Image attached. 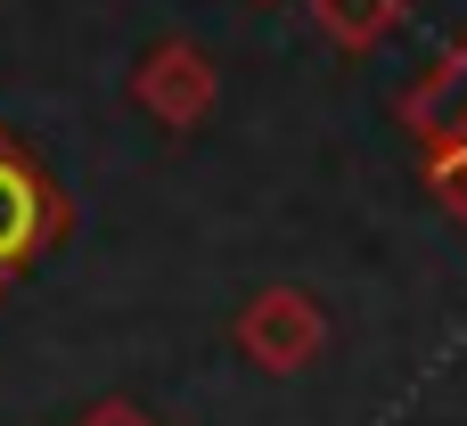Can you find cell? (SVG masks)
Returning <instances> with one entry per match:
<instances>
[{
  "instance_id": "3957f363",
  "label": "cell",
  "mask_w": 467,
  "mask_h": 426,
  "mask_svg": "<svg viewBox=\"0 0 467 426\" xmlns=\"http://www.w3.org/2000/svg\"><path fill=\"white\" fill-rule=\"evenodd\" d=\"M131 107L156 115L164 131H197V123L222 107V66H213V49L189 41V33H164V41L131 66Z\"/></svg>"
},
{
  "instance_id": "7a4b0ae2",
  "label": "cell",
  "mask_w": 467,
  "mask_h": 426,
  "mask_svg": "<svg viewBox=\"0 0 467 426\" xmlns=\"http://www.w3.org/2000/svg\"><path fill=\"white\" fill-rule=\"evenodd\" d=\"M230 337H238V353L263 369V378H304L312 361H320V345H328V304L312 296V287H263V296H246V312L230 320Z\"/></svg>"
},
{
  "instance_id": "8992f818",
  "label": "cell",
  "mask_w": 467,
  "mask_h": 426,
  "mask_svg": "<svg viewBox=\"0 0 467 426\" xmlns=\"http://www.w3.org/2000/svg\"><path fill=\"white\" fill-rule=\"evenodd\" d=\"M263 8H271V0H263Z\"/></svg>"
},
{
  "instance_id": "6da1fadb",
  "label": "cell",
  "mask_w": 467,
  "mask_h": 426,
  "mask_svg": "<svg viewBox=\"0 0 467 426\" xmlns=\"http://www.w3.org/2000/svg\"><path fill=\"white\" fill-rule=\"evenodd\" d=\"M66 222H74L66 189L33 164L25 140L0 131V287H16V279H25V271L66 238Z\"/></svg>"
},
{
  "instance_id": "277c9868",
  "label": "cell",
  "mask_w": 467,
  "mask_h": 426,
  "mask_svg": "<svg viewBox=\"0 0 467 426\" xmlns=\"http://www.w3.org/2000/svg\"><path fill=\"white\" fill-rule=\"evenodd\" d=\"M312 8V25H320V41L328 49H345V57H369L402 16H410V0H304Z\"/></svg>"
},
{
  "instance_id": "5b68a950",
  "label": "cell",
  "mask_w": 467,
  "mask_h": 426,
  "mask_svg": "<svg viewBox=\"0 0 467 426\" xmlns=\"http://www.w3.org/2000/svg\"><path fill=\"white\" fill-rule=\"evenodd\" d=\"M74 426H156V419H148L140 402H123V394H107V402H90V410H82Z\"/></svg>"
}]
</instances>
